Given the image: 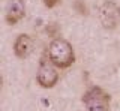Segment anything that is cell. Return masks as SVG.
I'll return each instance as SVG.
<instances>
[{
    "label": "cell",
    "mask_w": 120,
    "mask_h": 111,
    "mask_svg": "<svg viewBox=\"0 0 120 111\" xmlns=\"http://www.w3.org/2000/svg\"><path fill=\"white\" fill-rule=\"evenodd\" d=\"M48 59L60 69H66L75 62L74 48L63 38H56L48 45Z\"/></svg>",
    "instance_id": "1"
},
{
    "label": "cell",
    "mask_w": 120,
    "mask_h": 111,
    "mask_svg": "<svg viewBox=\"0 0 120 111\" xmlns=\"http://www.w3.org/2000/svg\"><path fill=\"white\" fill-rule=\"evenodd\" d=\"M82 102L87 107V111H108L110 95L101 87H92L84 93Z\"/></svg>",
    "instance_id": "2"
},
{
    "label": "cell",
    "mask_w": 120,
    "mask_h": 111,
    "mask_svg": "<svg viewBox=\"0 0 120 111\" xmlns=\"http://www.w3.org/2000/svg\"><path fill=\"white\" fill-rule=\"evenodd\" d=\"M59 81V72L56 66L50 59H42L39 62L38 68V83L44 89H51L57 84Z\"/></svg>",
    "instance_id": "3"
},
{
    "label": "cell",
    "mask_w": 120,
    "mask_h": 111,
    "mask_svg": "<svg viewBox=\"0 0 120 111\" xmlns=\"http://www.w3.org/2000/svg\"><path fill=\"white\" fill-rule=\"evenodd\" d=\"M99 17L105 29H114L117 26L119 17H120V9L117 5L112 2H105L99 9Z\"/></svg>",
    "instance_id": "4"
},
{
    "label": "cell",
    "mask_w": 120,
    "mask_h": 111,
    "mask_svg": "<svg viewBox=\"0 0 120 111\" xmlns=\"http://www.w3.org/2000/svg\"><path fill=\"white\" fill-rule=\"evenodd\" d=\"M14 53L18 59H27L33 53V39L29 35H20L14 42Z\"/></svg>",
    "instance_id": "5"
},
{
    "label": "cell",
    "mask_w": 120,
    "mask_h": 111,
    "mask_svg": "<svg viewBox=\"0 0 120 111\" xmlns=\"http://www.w3.org/2000/svg\"><path fill=\"white\" fill-rule=\"evenodd\" d=\"M24 17V6H22V0H11L6 9V21L8 24L14 26L17 24L21 18Z\"/></svg>",
    "instance_id": "6"
},
{
    "label": "cell",
    "mask_w": 120,
    "mask_h": 111,
    "mask_svg": "<svg viewBox=\"0 0 120 111\" xmlns=\"http://www.w3.org/2000/svg\"><path fill=\"white\" fill-rule=\"evenodd\" d=\"M47 30V33L51 36V38H54V36H57V33H59V27H57V24H48V27L45 29Z\"/></svg>",
    "instance_id": "7"
},
{
    "label": "cell",
    "mask_w": 120,
    "mask_h": 111,
    "mask_svg": "<svg viewBox=\"0 0 120 111\" xmlns=\"http://www.w3.org/2000/svg\"><path fill=\"white\" fill-rule=\"evenodd\" d=\"M75 9H77L80 14H82V15L87 14V8H86V5H82L81 0H77V2H75Z\"/></svg>",
    "instance_id": "8"
},
{
    "label": "cell",
    "mask_w": 120,
    "mask_h": 111,
    "mask_svg": "<svg viewBox=\"0 0 120 111\" xmlns=\"http://www.w3.org/2000/svg\"><path fill=\"white\" fill-rule=\"evenodd\" d=\"M59 2H60V0H44V5L47 6V8H54Z\"/></svg>",
    "instance_id": "9"
}]
</instances>
